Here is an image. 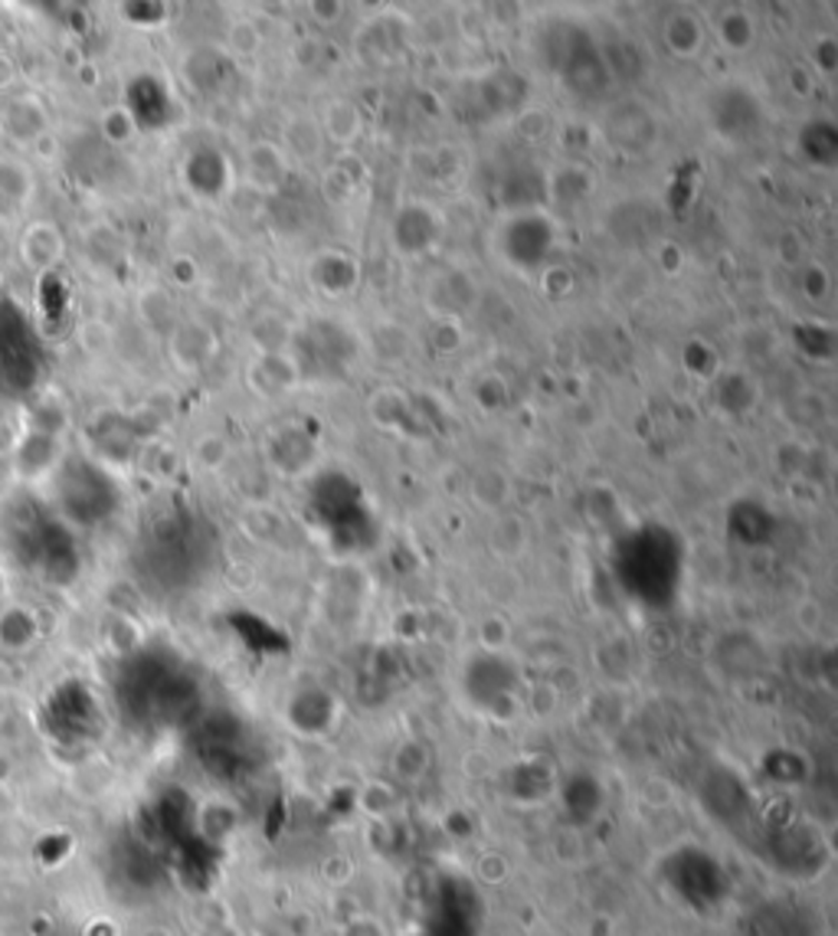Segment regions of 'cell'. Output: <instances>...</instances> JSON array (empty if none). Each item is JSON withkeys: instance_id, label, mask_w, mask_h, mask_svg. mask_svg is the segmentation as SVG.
<instances>
[{"instance_id": "6da1fadb", "label": "cell", "mask_w": 838, "mask_h": 936, "mask_svg": "<svg viewBox=\"0 0 838 936\" xmlns=\"http://www.w3.org/2000/svg\"><path fill=\"white\" fill-rule=\"evenodd\" d=\"M495 246L515 272H540L553 252V223L535 210L515 213L498 227Z\"/></svg>"}, {"instance_id": "7a4b0ae2", "label": "cell", "mask_w": 838, "mask_h": 936, "mask_svg": "<svg viewBox=\"0 0 838 936\" xmlns=\"http://www.w3.org/2000/svg\"><path fill=\"white\" fill-rule=\"evenodd\" d=\"M602 131H606V138L616 151L639 158V155L652 151L656 138H659V118L652 116L649 106L639 102V99H619L606 109Z\"/></svg>"}, {"instance_id": "3957f363", "label": "cell", "mask_w": 838, "mask_h": 936, "mask_svg": "<svg viewBox=\"0 0 838 936\" xmlns=\"http://www.w3.org/2000/svg\"><path fill=\"white\" fill-rule=\"evenodd\" d=\"M708 118H711V128L718 131L724 141H747L760 131L764 125V106L760 99L744 89V86H724L711 96V106H708Z\"/></svg>"}, {"instance_id": "277c9868", "label": "cell", "mask_w": 838, "mask_h": 936, "mask_svg": "<svg viewBox=\"0 0 838 936\" xmlns=\"http://www.w3.org/2000/svg\"><path fill=\"white\" fill-rule=\"evenodd\" d=\"M567 37H570V40H567V50L557 59V72H560V79H563L573 92L593 99V96H599V92L606 89V62H602V53L597 50V43H593L583 30H577V27H567Z\"/></svg>"}, {"instance_id": "5b68a950", "label": "cell", "mask_w": 838, "mask_h": 936, "mask_svg": "<svg viewBox=\"0 0 838 936\" xmlns=\"http://www.w3.org/2000/svg\"><path fill=\"white\" fill-rule=\"evenodd\" d=\"M47 109L37 96H10L0 109V131L17 148H33L47 135Z\"/></svg>"}, {"instance_id": "8992f818", "label": "cell", "mask_w": 838, "mask_h": 936, "mask_svg": "<svg viewBox=\"0 0 838 936\" xmlns=\"http://www.w3.org/2000/svg\"><path fill=\"white\" fill-rule=\"evenodd\" d=\"M393 246L400 249V256H422L426 249L436 246L439 239V220L432 217V210L407 203L400 207V213L393 217V230H390Z\"/></svg>"}, {"instance_id": "52a82bcc", "label": "cell", "mask_w": 838, "mask_h": 936, "mask_svg": "<svg viewBox=\"0 0 838 936\" xmlns=\"http://www.w3.org/2000/svg\"><path fill=\"white\" fill-rule=\"evenodd\" d=\"M62 252H66V242H62L60 227L50 223V220L30 223V230L20 239V259H23V266H27L30 272H37V276L50 272L62 259Z\"/></svg>"}, {"instance_id": "ba28073f", "label": "cell", "mask_w": 838, "mask_h": 936, "mask_svg": "<svg viewBox=\"0 0 838 936\" xmlns=\"http://www.w3.org/2000/svg\"><path fill=\"white\" fill-rule=\"evenodd\" d=\"M661 40L678 59L695 57L705 47V23L691 10H678L665 20Z\"/></svg>"}, {"instance_id": "9c48e42d", "label": "cell", "mask_w": 838, "mask_h": 936, "mask_svg": "<svg viewBox=\"0 0 838 936\" xmlns=\"http://www.w3.org/2000/svg\"><path fill=\"white\" fill-rule=\"evenodd\" d=\"M187 180L197 193L217 197L227 187V161L217 151H197L187 161Z\"/></svg>"}, {"instance_id": "30bf717a", "label": "cell", "mask_w": 838, "mask_h": 936, "mask_svg": "<svg viewBox=\"0 0 838 936\" xmlns=\"http://www.w3.org/2000/svg\"><path fill=\"white\" fill-rule=\"evenodd\" d=\"M799 148L802 155L816 165V168H832L836 165V128L829 121H812L809 128H802L799 135Z\"/></svg>"}, {"instance_id": "8fae6325", "label": "cell", "mask_w": 838, "mask_h": 936, "mask_svg": "<svg viewBox=\"0 0 838 936\" xmlns=\"http://www.w3.org/2000/svg\"><path fill=\"white\" fill-rule=\"evenodd\" d=\"M390 773L400 783H419L429 773V750L422 740H403L393 754H390Z\"/></svg>"}, {"instance_id": "7c38bea8", "label": "cell", "mask_w": 838, "mask_h": 936, "mask_svg": "<svg viewBox=\"0 0 838 936\" xmlns=\"http://www.w3.org/2000/svg\"><path fill=\"white\" fill-rule=\"evenodd\" d=\"M718 37L727 50L744 53V50H750V47H754L757 27H754L750 13H744V10H730V13H724V17H720Z\"/></svg>"}, {"instance_id": "4fadbf2b", "label": "cell", "mask_w": 838, "mask_h": 936, "mask_svg": "<svg viewBox=\"0 0 838 936\" xmlns=\"http://www.w3.org/2000/svg\"><path fill=\"white\" fill-rule=\"evenodd\" d=\"M325 128L338 138V141H351L360 131V116L351 102H331L325 109Z\"/></svg>"}, {"instance_id": "5bb4252c", "label": "cell", "mask_w": 838, "mask_h": 936, "mask_svg": "<svg viewBox=\"0 0 838 936\" xmlns=\"http://www.w3.org/2000/svg\"><path fill=\"white\" fill-rule=\"evenodd\" d=\"M525 540H528V534H525L521 521H515V518H501L491 530V547H495L498 557H518L525 550Z\"/></svg>"}, {"instance_id": "9a60e30c", "label": "cell", "mask_w": 838, "mask_h": 936, "mask_svg": "<svg viewBox=\"0 0 838 936\" xmlns=\"http://www.w3.org/2000/svg\"><path fill=\"white\" fill-rule=\"evenodd\" d=\"M360 803H363L367 816L387 819V816H393V809H397V793H393L390 783H370V786H363Z\"/></svg>"}, {"instance_id": "2e32d148", "label": "cell", "mask_w": 838, "mask_h": 936, "mask_svg": "<svg viewBox=\"0 0 838 936\" xmlns=\"http://www.w3.org/2000/svg\"><path fill=\"white\" fill-rule=\"evenodd\" d=\"M355 875H358V865H355V858L345 855V852H335V855H328V858L321 862V878L328 880L331 887H348V884L355 880Z\"/></svg>"}, {"instance_id": "e0dca14e", "label": "cell", "mask_w": 838, "mask_h": 936, "mask_svg": "<svg viewBox=\"0 0 838 936\" xmlns=\"http://www.w3.org/2000/svg\"><path fill=\"white\" fill-rule=\"evenodd\" d=\"M102 131H106V138H109V141L124 145V141L138 131V118L131 116L128 109H109L106 118H102Z\"/></svg>"}, {"instance_id": "ac0fdd59", "label": "cell", "mask_w": 838, "mask_h": 936, "mask_svg": "<svg viewBox=\"0 0 838 936\" xmlns=\"http://www.w3.org/2000/svg\"><path fill=\"white\" fill-rule=\"evenodd\" d=\"M476 875L485 884H505L508 875H511V862L501 852H485L479 858V865H476Z\"/></svg>"}, {"instance_id": "d6986e66", "label": "cell", "mask_w": 838, "mask_h": 936, "mask_svg": "<svg viewBox=\"0 0 838 936\" xmlns=\"http://www.w3.org/2000/svg\"><path fill=\"white\" fill-rule=\"evenodd\" d=\"M338 936H390V934H387V927H383V920H380V917H373V914H358V917H348V920L341 924Z\"/></svg>"}, {"instance_id": "ffe728a7", "label": "cell", "mask_w": 838, "mask_h": 936, "mask_svg": "<svg viewBox=\"0 0 838 936\" xmlns=\"http://www.w3.org/2000/svg\"><path fill=\"white\" fill-rule=\"evenodd\" d=\"M508 623L505 619H498V616H491V619H485L481 623V645L488 648V651H498V648H505L508 645Z\"/></svg>"}, {"instance_id": "44dd1931", "label": "cell", "mask_w": 838, "mask_h": 936, "mask_svg": "<svg viewBox=\"0 0 838 936\" xmlns=\"http://www.w3.org/2000/svg\"><path fill=\"white\" fill-rule=\"evenodd\" d=\"M151 936H171L168 930H151Z\"/></svg>"}]
</instances>
